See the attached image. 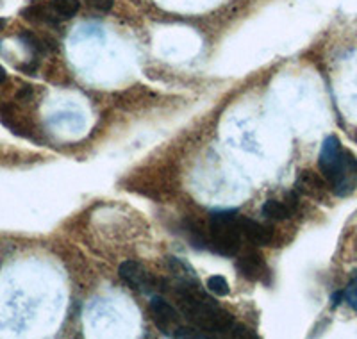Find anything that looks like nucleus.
I'll return each mask as SVG.
<instances>
[{
    "instance_id": "0eeeda50",
    "label": "nucleus",
    "mask_w": 357,
    "mask_h": 339,
    "mask_svg": "<svg viewBox=\"0 0 357 339\" xmlns=\"http://www.w3.org/2000/svg\"><path fill=\"white\" fill-rule=\"evenodd\" d=\"M238 271L248 280H259L266 271L264 261L257 252H247L238 259Z\"/></svg>"
},
{
    "instance_id": "1a4fd4ad",
    "label": "nucleus",
    "mask_w": 357,
    "mask_h": 339,
    "mask_svg": "<svg viewBox=\"0 0 357 339\" xmlns=\"http://www.w3.org/2000/svg\"><path fill=\"white\" fill-rule=\"evenodd\" d=\"M295 206H296V202L284 204V202H279V200H268V202H264L261 213H263L266 218L286 220V218H289V214L293 213Z\"/></svg>"
},
{
    "instance_id": "20e7f679",
    "label": "nucleus",
    "mask_w": 357,
    "mask_h": 339,
    "mask_svg": "<svg viewBox=\"0 0 357 339\" xmlns=\"http://www.w3.org/2000/svg\"><path fill=\"white\" fill-rule=\"evenodd\" d=\"M343 156H345V150L341 146L340 140L336 136L327 137L324 145H321L320 159H318V163H320V172L324 174L327 182L333 181L334 174H336L341 161H343Z\"/></svg>"
},
{
    "instance_id": "9d476101",
    "label": "nucleus",
    "mask_w": 357,
    "mask_h": 339,
    "mask_svg": "<svg viewBox=\"0 0 357 339\" xmlns=\"http://www.w3.org/2000/svg\"><path fill=\"white\" fill-rule=\"evenodd\" d=\"M79 9H81V2L79 0H52L50 2V11L57 18H63V20H68V18L75 17Z\"/></svg>"
},
{
    "instance_id": "4468645a",
    "label": "nucleus",
    "mask_w": 357,
    "mask_h": 339,
    "mask_svg": "<svg viewBox=\"0 0 357 339\" xmlns=\"http://www.w3.org/2000/svg\"><path fill=\"white\" fill-rule=\"evenodd\" d=\"M114 0H88V6H91L93 9L100 13H107L113 8Z\"/></svg>"
},
{
    "instance_id": "f8f14e48",
    "label": "nucleus",
    "mask_w": 357,
    "mask_h": 339,
    "mask_svg": "<svg viewBox=\"0 0 357 339\" xmlns=\"http://www.w3.org/2000/svg\"><path fill=\"white\" fill-rule=\"evenodd\" d=\"M207 289L211 291L213 295L216 296H227L229 295V282L222 275H213L207 279Z\"/></svg>"
},
{
    "instance_id": "f03ea898",
    "label": "nucleus",
    "mask_w": 357,
    "mask_h": 339,
    "mask_svg": "<svg viewBox=\"0 0 357 339\" xmlns=\"http://www.w3.org/2000/svg\"><path fill=\"white\" fill-rule=\"evenodd\" d=\"M241 227L240 216L236 211H218L213 213L211 223H209V243L215 252L222 255L232 257L241 248Z\"/></svg>"
},
{
    "instance_id": "f3484780",
    "label": "nucleus",
    "mask_w": 357,
    "mask_h": 339,
    "mask_svg": "<svg viewBox=\"0 0 357 339\" xmlns=\"http://www.w3.org/2000/svg\"><path fill=\"white\" fill-rule=\"evenodd\" d=\"M4 27H6V20L4 18H0V31H2Z\"/></svg>"
},
{
    "instance_id": "423d86ee",
    "label": "nucleus",
    "mask_w": 357,
    "mask_h": 339,
    "mask_svg": "<svg viewBox=\"0 0 357 339\" xmlns=\"http://www.w3.org/2000/svg\"><path fill=\"white\" fill-rule=\"evenodd\" d=\"M151 312L154 316V322L158 323V327L161 329L162 332H170V331H177L178 325V312L175 311L174 306L168 303L167 300L161 299V296H154L151 300ZM172 332V334H174Z\"/></svg>"
},
{
    "instance_id": "2eb2a0df",
    "label": "nucleus",
    "mask_w": 357,
    "mask_h": 339,
    "mask_svg": "<svg viewBox=\"0 0 357 339\" xmlns=\"http://www.w3.org/2000/svg\"><path fill=\"white\" fill-rule=\"evenodd\" d=\"M343 300H345V291H336V293H333V296H331V307H337Z\"/></svg>"
},
{
    "instance_id": "dca6fc26",
    "label": "nucleus",
    "mask_w": 357,
    "mask_h": 339,
    "mask_svg": "<svg viewBox=\"0 0 357 339\" xmlns=\"http://www.w3.org/2000/svg\"><path fill=\"white\" fill-rule=\"evenodd\" d=\"M4 81H6V70L0 66V84H2Z\"/></svg>"
},
{
    "instance_id": "7ed1b4c3",
    "label": "nucleus",
    "mask_w": 357,
    "mask_h": 339,
    "mask_svg": "<svg viewBox=\"0 0 357 339\" xmlns=\"http://www.w3.org/2000/svg\"><path fill=\"white\" fill-rule=\"evenodd\" d=\"M329 184L337 197H349L350 193H354L357 188V159L352 152L345 150L343 161Z\"/></svg>"
},
{
    "instance_id": "ddd939ff",
    "label": "nucleus",
    "mask_w": 357,
    "mask_h": 339,
    "mask_svg": "<svg viewBox=\"0 0 357 339\" xmlns=\"http://www.w3.org/2000/svg\"><path fill=\"white\" fill-rule=\"evenodd\" d=\"M345 302L357 312V275L345 287Z\"/></svg>"
},
{
    "instance_id": "6e6552de",
    "label": "nucleus",
    "mask_w": 357,
    "mask_h": 339,
    "mask_svg": "<svg viewBox=\"0 0 357 339\" xmlns=\"http://www.w3.org/2000/svg\"><path fill=\"white\" fill-rule=\"evenodd\" d=\"M240 227H241V234L248 239V241L256 243V245L264 246L272 243V232L266 229L261 223L254 222V220L241 218L240 216Z\"/></svg>"
},
{
    "instance_id": "9b49d317",
    "label": "nucleus",
    "mask_w": 357,
    "mask_h": 339,
    "mask_svg": "<svg viewBox=\"0 0 357 339\" xmlns=\"http://www.w3.org/2000/svg\"><path fill=\"white\" fill-rule=\"evenodd\" d=\"M296 188L304 191V193L318 195L321 191V188H324V184H321L320 179L312 174V172H302L301 177H298V182H296Z\"/></svg>"
},
{
    "instance_id": "f257e3e1",
    "label": "nucleus",
    "mask_w": 357,
    "mask_h": 339,
    "mask_svg": "<svg viewBox=\"0 0 357 339\" xmlns=\"http://www.w3.org/2000/svg\"><path fill=\"white\" fill-rule=\"evenodd\" d=\"M175 299H177L178 311L199 331L218 334V332L231 331L234 325V318L227 311H223L215 300L200 293L191 284L177 287Z\"/></svg>"
},
{
    "instance_id": "39448f33",
    "label": "nucleus",
    "mask_w": 357,
    "mask_h": 339,
    "mask_svg": "<svg viewBox=\"0 0 357 339\" xmlns=\"http://www.w3.org/2000/svg\"><path fill=\"white\" fill-rule=\"evenodd\" d=\"M118 273L134 289L151 291L154 287V280L149 275V271L142 264L134 263V261H123L120 268H118Z\"/></svg>"
}]
</instances>
